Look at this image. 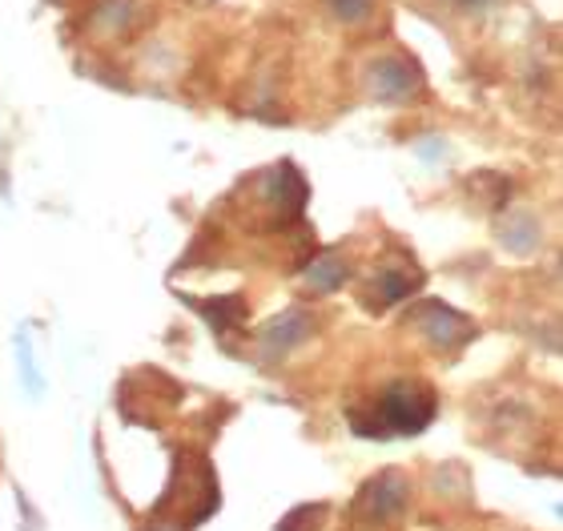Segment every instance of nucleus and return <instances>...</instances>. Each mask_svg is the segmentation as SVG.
<instances>
[{
  "label": "nucleus",
  "mask_w": 563,
  "mask_h": 531,
  "mask_svg": "<svg viewBox=\"0 0 563 531\" xmlns=\"http://www.w3.org/2000/svg\"><path fill=\"white\" fill-rule=\"evenodd\" d=\"M434 414V395L431 387H411V383H399L383 395V407H378V419L383 423L375 427L378 435L387 431H422L431 423Z\"/></svg>",
  "instance_id": "nucleus-1"
},
{
  "label": "nucleus",
  "mask_w": 563,
  "mask_h": 531,
  "mask_svg": "<svg viewBox=\"0 0 563 531\" xmlns=\"http://www.w3.org/2000/svg\"><path fill=\"white\" fill-rule=\"evenodd\" d=\"M419 89V69L407 57H383L371 65V93L378 101H407Z\"/></svg>",
  "instance_id": "nucleus-2"
},
{
  "label": "nucleus",
  "mask_w": 563,
  "mask_h": 531,
  "mask_svg": "<svg viewBox=\"0 0 563 531\" xmlns=\"http://www.w3.org/2000/svg\"><path fill=\"white\" fill-rule=\"evenodd\" d=\"M330 9L339 12L342 21H363L366 12H371V4H375V0H327Z\"/></svg>",
  "instance_id": "nucleus-3"
}]
</instances>
